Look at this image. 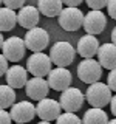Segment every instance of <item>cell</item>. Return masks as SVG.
I'll return each instance as SVG.
<instances>
[{
    "label": "cell",
    "instance_id": "21",
    "mask_svg": "<svg viewBox=\"0 0 116 124\" xmlns=\"http://www.w3.org/2000/svg\"><path fill=\"white\" fill-rule=\"evenodd\" d=\"M15 101V92L9 85H0V108L5 110L8 107H13Z\"/></svg>",
    "mask_w": 116,
    "mask_h": 124
},
{
    "label": "cell",
    "instance_id": "33",
    "mask_svg": "<svg viewBox=\"0 0 116 124\" xmlns=\"http://www.w3.org/2000/svg\"><path fill=\"white\" fill-rule=\"evenodd\" d=\"M108 124H116V118H113L111 121H108Z\"/></svg>",
    "mask_w": 116,
    "mask_h": 124
},
{
    "label": "cell",
    "instance_id": "2",
    "mask_svg": "<svg viewBox=\"0 0 116 124\" xmlns=\"http://www.w3.org/2000/svg\"><path fill=\"white\" fill-rule=\"evenodd\" d=\"M111 90L108 88L107 84L104 82H96L91 84L85 92V99L93 108H104L107 104L111 101Z\"/></svg>",
    "mask_w": 116,
    "mask_h": 124
},
{
    "label": "cell",
    "instance_id": "12",
    "mask_svg": "<svg viewBox=\"0 0 116 124\" xmlns=\"http://www.w3.org/2000/svg\"><path fill=\"white\" fill-rule=\"evenodd\" d=\"M46 81H48L50 88H53V90H56V92H64V90H67L70 87V84H71V73H70L67 68L56 67L50 71Z\"/></svg>",
    "mask_w": 116,
    "mask_h": 124
},
{
    "label": "cell",
    "instance_id": "34",
    "mask_svg": "<svg viewBox=\"0 0 116 124\" xmlns=\"http://www.w3.org/2000/svg\"><path fill=\"white\" fill-rule=\"evenodd\" d=\"M37 124H51V123H46V121H40V123H37Z\"/></svg>",
    "mask_w": 116,
    "mask_h": 124
},
{
    "label": "cell",
    "instance_id": "5",
    "mask_svg": "<svg viewBox=\"0 0 116 124\" xmlns=\"http://www.w3.org/2000/svg\"><path fill=\"white\" fill-rule=\"evenodd\" d=\"M84 101H85V96L79 88L77 87H68L67 90H64L60 93L59 104H60L62 110L68 112V113H74V112H77L82 107Z\"/></svg>",
    "mask_w": 116,
    "mask_h": 124
},
{
    "label": "cell",
    "instance_id": "35",
    "mask_svg": "<svg viewBox=\"0 0 116 124\" xmlns=\"http://www.w3.org/2000/svg\"><path fill=\"white\" fill-rule=\"evenodd\" d=\"M3 6V2H2V0H0V8H2Z\"/></svg>",
    "mask_w": 116,
    "mask_h": 124
},
{
    "label": "cell",
    "instance_id": "9",
    "mask_svg": "<svg viewBox=\"0 0 116 124\" xmlns=\"http://www.w3.org/2000/svg\"><path fill=\"white\" fill-rule=\"evenodd\" d=\"M60 112H62L60 104L54 99H50V98L39 101L37 106H36V115L40 118V121L51 123L60 116Z\"/></svg>",
    "mask_w": 116,
    "mask_h": 124
},
{
    "label": "cell",
    "instance_id": "3",
    "mask_svg": "<svg viewBox=\"0 0 116 124\" xmlns=\"http://www.w3.org/2000/svg\"><path fill=\"white\" fill-rule=\"evenodd\" d=\"M51 65L53 62L50 59L48 54H45L44 51L42 53H33L29 56L28 62H26V70L33 75V78H44L50 75L51 71Z\"/></svg>",
    "mask_w": 116,
    "mask_h": 124
},
{
    "label": "cell",
    "instance_id": "8",
    "mask_svg": "<svg viewBox=\"0 0 116 124\" xmlns=\"http://www.w3.org/2000/svg\"><path fill=\"white\" fill-rule=\"evenodd\" d=\"M2 54L8 59V62H19L25 56V51H26V45H25V40L17 36H13V37H8L3 44V48H2Z\"/></svg>",
    "mask_w": 116,
    "mask_h": 124
},
{
    "label": "cell",
    "instance_id": "24",
    "mask_svg": "<svg viewBox=\"0 0 116 124\" xmlns=\"http://www.w3.org/2000/svg\"><path fill=\"white\" fill-rule=\"evenodd\" d=\"M3 6L8 8L11 11H20L23 6H25V2L23 0H3Z\"/></svg>",
    "mask_w": 116,
    "mask_h": 124
},
{
    "label": "cell",
    "instance_id": "11",
    "mask_svg": "<svg viewBox=\"0 0 116 124\" xmlns=\"http://www.w3.org/2000/svg\"><path fill=\"white\" fill-rule=\"evenodd\" d=\"M84 30L90 36L101 34L107 26V17L104 16L102 11H88L84 16Z\"/></svg>",
    "mask_w": 116,
    "mask_h": 124
},
{
    "label": "cell",
    "instance_id": "1",
    "mask_svg": "<svg viewBox=\"0 0 116 124\" xmlns=\"http://www.w3.org/2000/svg\"><path fill=\"white\" fill-rule=\"evenodd\" d=\"M74 56H76V50L73 48V45L70 42L65 40L56 42L50 50V59L59 68H67L68 65H71L73 61H74Z\"/></svg>",
    "mask_w": 116,
    "mask_h": 124
},
{
    "label": "cell",
    "instance_id": "17",
    "mask_svg": "<svg viewBox=\"0 0 116 124\" xmlns=\"http://www.w3.org/2000/svg\"><path fill=\"white\" fill-rule=\"evenodd\" d=\"M98 62L105 70H115L116 68V46L113 44H104L99 46L98 51Z\"/></svg>",
    "mask_w": 116,
    "mask_h": 124
},
{
    "label": "cell",
    "instance_id": "23",
    "mask_svg": "<svg viewBox=\"0 0 116 124\" xmlns=\"http://www.w3.org/2000/svg\"><path fill=\"white\" fill-rule=\"evenodd\" d=\"M85 3L90 8V11H102L104 8H107L108 0H87Z\"/></svg>",
    "mask_w": 116,
    "mask_h": 124
},
{
    "label": "cell",
    "instance_id": "31",
    "mask_svg": "<svg viewBox=\"0 0 116 124\" xmlns=\"http://www.w3.org/2000/svg\"><path fill=\"white\" fill-rule=\"evenodd\" d=\"M111 44L116 46V26L111 30Z\"/></svg>",
    "mask_w": 116,
    "mask_h": 124
},
{
    "label": "cell",
    "instance_id": "20",
    "mask_svg": "<svg viewBox=\"0 0 116 124\" xmlns=\"http://www.w3.org/2000/svg\"><path fill=\"white\" fill-rule=\"evenodd\" d=\"M17 25V13L8 8H0V33L2 31H11Z\"/></svg>",
    "mask_w": 116,
    "mask_h": 124
},
{
    "label": "cell",
    "instance_id": "30",
    "mask_svg": "<svg viewBox=\"0 0 116 124\" xmlns=\"http://www.w3.org/2000/svg\"><path fill=\"white\" fill-rule=\"evenodd\" d=\"M110 108H111V113L115 115V118H116V95L111 98V101H110Z\"/></svg>",
    "mask_w": 116,
    "mask_h": 124
},
{
    "label": "cell",
    "instance_id": "18",
    "mask_svg": "<svg viewBox=\"0 0 116 124\" xmlns=\"http://www.w3.org/2000/svg\"><path fill=\"white\" fill-rule=\"evenodd\" d=\"M37 9L46 17H56V16L59 17L64 9V2L62 0H39Z\"/></svg>",
    "mask_w": 116,
    "mask_h": 124
},
{
    "label": "cell",
    "instance_id": "16",
    "mask_svg": "<svg viewBox=\"0 0 116 124\" xmlns=\"http://www.w3.org/2000/svg\"><path fill=\"white\" fill-rule=\"evenodd\" d=\"M99 42L94 36H90V34H85L79 39L77 42V48L76 51L79 53V56H82L84 59H93L94 54H98L99 51Z\"/></svg>",
    "mask_w": 116,
    "mask_h": 124
},
{
    "label": "cell",
    "instance_id": "15",
    "mask_svg": "<svg viewBox=\"0 0 116 124\" xmlns=\"http://www.w3.org/2000/svg\"><path fill=\"white\" fill-rule=\"evenodd\" d=\"M39 19H40V13H39L37 6H33V5H25L17 13V23L23 28H26L28 31L33 28H37Z\"/></svg>",
    "mask_w": 116,
    "mask_h": 124
},
{
    "label": "cell",
    "instance_id": "6",
    "mask_svg": "<svg viewBox=\"0 0 116 124\" xmlns=\"http://www.w3.org/2000/svg\"><path fill=\"white\" fill-rule=\"evenodd\" d=\"M25 45L26 48L31 50L33 53H42V50H45L48 46L50 42V36L46 33V30L44 28H33L29 31H26L25 34Z\"/></svg>",
    "mask_w": 116,
    "mask_h": 124
},
{
    "label": "cell",
    "instance_id": "28",
    "mask_svg": "<svg viewBox=\"0 0 116 124\" xmlns=\"http://www.w3.org/2000/svg\"><path fill=\"white\" fill-rule=\"evenodd\" d=\"M13 119H11V115L9 112H5L0 108V124H11Z\"/></svg>",
    "mask_w": 116,
    "mask_h": 124
},
{
    "label": "cell",
    "instance_id": "29",
    "mask_svg": "<svg viewBox=\"0 0 116 124\" xmlns=\"http://www.w3.org/2000/svg\"><path fill=\"white\" fill-rule=\"evenodd\" d=\"M82 0H64V8H79Z\"/></svg>",
    "mask_w": 116,
    "mask_h": 124
},
{
    "label": "cell",
    "instance_id": "27",
    "mask_svg": "<svg viewBox=\"0 0 116 124\" xmlns=\"http://www.w3.org/2000/svg\"><path fill=\"white\" fill-rule=\"evenodd\" d=\"M107 11H108V16L116 20V0H108Z\"/></svg>",
    "mask_w": 116,
    "mask_h": 124
},
{
    "label": "cell",
    "instance_id": "22",
    "mask_svg": "<svg viewBox=\"0 0 116 124\" xmlns=\"http://www.w3.org/2000/svg\"><path fill=\"white\" fill-rule=\"evenodd\" d=\"M56 124H82V119H79V116H76V113L64 112L56 119Z\"/></svg>",
    "mask_w": 116,
    "mask_h": 124
},
{
    "label": "cell",
    "instance_id": "7",
    "mask_svg": "<svg viewBox=\"0 0 116 124\" xmlns=\"http://www.w3.org/2000/svg\"><path fill=\"white\" fill-rule=\"evenodd\" d=\"M59 25L65 31H77L84 25V13L80 8H64L59 16Z\"/></svg>",
    "mask_w": 116,
    "mask_h": 124
},
{
    "label": "cell",
    "instance_id": "25",
    "mask_svg": "<svg viewBox=\"0 0 116 124\" xmlns=\"http://www.w3.org/2000/svg\"><path fill=\"white\" fill-rule=\"evenodd\" d=\"M107 85H108V88H110L111 92L116 93V68L110 71V75L107 78Z\"/></svg>",
    "mask_w": 116,
    "mask_h": 124
},
{
    "label": "cell",
    "instance_id": "13",
    "mask_svg": "<svg viewBox=\"0 0 116 124\" xmlns=\"http://www.w3.org/2000/svg\"><path fill=\"white\" fill-rule=\"evenodd\" d=\"M25 92L29 99H36L39 102V101L45 99L50 92L48 81L44 79V78H31L25 85Z\"/></svg>",
    "mask_w": 116,
    "mask_h": 124
},
{
    "label": "cell",
    "instance_id": "19",
    "mask_svg": "<svg viewBox=\"0 0 116 124\" xmlns=\"http://www.w3.org/2000/svg\"><path fill=\"white\" fill-rule=\"evenodd\" d=\"M82 124H108V116L104 108H93L90 107L84 113Z\"/></svg>",
    "mask_w": 116,
    "mask_h": 124
},
{
    "label": "cell",
    "instance_id": "4",
    "mask_svg": "<svg viewBox=\"0 0 116 124\" xmlns=\"http://www.w3.org/2000/svg\"><path fill=\"white\" fill-rule=\"evenodd\" d=\"M77 76L82 82L88 85L96 84L99 82L101 76H102V67L94 59H84L77 65Z\"/></svg>",
    "mask_w": 116,
    "mask_h": 124
},
{
    "label": "cell",
    "instance_id": "32",
    "mask_svg": "<svg viewBox=\"0 0 116 124\" xmlns=\"http://www.w3.org/2000/svg\"><path fill=\"white\" fill-rule=\"evenodd\" d=\"M3 44H5V39H3V36H2V33H0V50L3 48Z\"/></svg>",
    "mask_w": 116,
    "mask_h": 124
},
{
    "label": "cell",
    "instance_id": "10",
    "mask_svg": "<svg viewBox=\"0 0 116 124\" xmlns=\"http://www.w3.org/2000/svg\"><path fill=\"white\" fill-rule=\"evenodd\" d=\"M11 119L15 121V124H25L29 123L36 116V106L31 101H20L15 102L9 110Z\"/></svg>",
    "mask_w": 116,
    "mask_h": 124
},
{
    "label": "cell",
    "instance_id": "26",
    "mask_svg": "<svg viewBox=\"0 0 116 124\" xmlns=\"http://www.w3.org/2000/svg\"><path fill=\"white\" fill-rule=\"evenodd\" d=\"M8 68H9V67H8V59H6L5 56H3L2 53H0V78L6 75Z\"/></svg>",
    "mask_w": 116,
    "mask_h": 124
},
{
    "label": "cell",
    "instance_id": "14",
    "mask_svg": "<svg viewBox=\"0 0 116 124\" xmlns=\"http://www.w3.org/2000/svg\"><path fill=\"white\" fill-rule=\"evenodd\" d=\"M6 85H9L11 88H22L25 87L26 82H28V70L22 65L15 64V65H11L6 71Z\"/></svg>",
    "mask_w": 116,
    "mask_h": 124
}]
</instances>
